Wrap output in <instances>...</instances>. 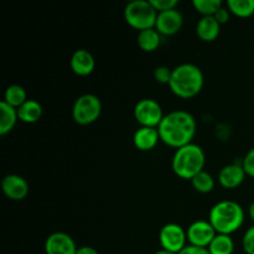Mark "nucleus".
I'll list each match as a JSON object with an SVG mask.
<instances>
[{
    "label": "nucleus",
    "mask_w": 254,
    "mask_h": 254,
    "mask_svg": "<svg viewBox=\"0 0 254 254\" xmlns=\"http://www.w3.org/2000/svg\"><path fill=\"white\" fill-rule=\"evenodd\" d=\"M196 119L185 111H174L164 116L159 124L158 131L160 140L176 150L192 143L196 135Z\"/></svg>",
    "instance_id": "obj_1"
},
{
    "label": "nucleus",
    "mask_w": 254,
    "mask_h": 254,
    "mask_svg": "<svg viewBox=\"0 0 254 254\" xmlns=\"http://www.w3.org/2000/svg\"><path fill=\"white\" fill-rule=\"evenodd\" d=\"M203 83L205 77L200 67L193 64H183L173 69L169 87L175 96L190 99L200 93Z\"/></svg>",
    "instance_id": "obj_2"
},
{
    "label": "nucleus",
    "mask_w": 254,
    "mask_h": 254,
    "mask_svg": "<svg viewBox=\"0 0 254 254\" xmlns=\"http://www.w3.org/2000/svg\"><path fill=\"white\" fill-rule=\"evenodd\" d=\"M208 221L220 235L231 236L245 222V211L235 201L225 200L216 203L210 211Z\"/></svg>",
    "instance_id": "obj_3"
},
{
    "label": "nucleus",
    "mask_w": 254,
    "mask_h": 254,
    "mask_svg": "<svg viewBox=\"0 0 254 254\" xmlns=\"http://www.w3.org/2000/svg\"><path fill=\"white\" fill-rule=\"evenodd\" d=\"M206 156L202 148L197 144H189L178 149L173 156V170L184 180H192L197 174L203 171Z\"/></svg>",
    "instance_id": "obj_4"
},
{
    "label": "nucleus",
    "mask_w": 254,
    "mask_h": 254,
    "mask_svg": "<svg viewBox=\"0 0 254 254\" xmlns=\"http://www.w3.org/2000/svg\"><path fill=\"white\" fill-rule=\"evenodd\" d=\"M158 11L154 9L150 0H134L127 4L124 9V19L133 29L144 30L155 29Z\"/></svg>",
    "instance_id": "obj_5"
},
{
    "label": "nucleus",
    "mask_w": 254,
    "mask_h": 254,
    "mask_svg": "<svg viewBox=\"0 0 254 254\" xmlns=\"http://www.w3.org/2000/svg\"><path fill=\"white\" fill-rule=\"evenodd\" d=\"M102 113V102L97 96L91 93L82 94L76 99L72 108L73 121L79 126L94 123Z\"/></svg>",
    "instance_id": "obj_6"
},
{
    "label": "nucleus",
    "mask_w": 254,
    "mask_h": 254,
    "mask_svg": "<svg viewBox=\"0 0 254 254\" xmlns=\"http://www.w3.org/2000/svg\"><path fill=\"white\" fill-rule=\"evenodd\" d=\"M134 117L141 127L158 128L164 118L161 106L151 98H144L134 107Z\"/></svg>",
    "instance_id": "obj_7"
},
{
    "label": "nucleus",
    "mask_w": 254,
    "mask_h": 254,
    "mask_svg": "<svg viewBox=\"0 0 254 254\" xmlns=\"http://www.w3.org/2000/svg\"><path fill=\"white\" fill-rule=\"evenodd\" d=\"M159 242L163 250L179 254L188 246V233L178 223H168L159 232Z\"/></svg>",
    "instance_id": "obj_8"
},
{
    "label": "nucleus",
    "mask_w": 254,
    "mask_h": 254,
    "mask_svg": "<svg viewBox=\"0 0 254 254\" xmlns=\"http://www.w3.org/2000/svg\"><path fill=\"white\" fill-rule=\"evenodd\" d=\"M186 233H188L189 243L191 246L201 248H208V246L217 235L210 221L205 220H198L191 223Z\"/></svg>",
    "instance_id": "obj_9"
},
{
    "label": "nucleus",
    "mask_w": 254,
    "mask_h": 254,
    "mask_svg": "<svg viewBox=\"0 0 254 254\" xmlns=\"http://www.w3.org/2000/svg\"><path fill=\"white\" fill-rule=\"evenodd\" d=\"M184 25V17L179 10L173 9L169 11L158 12L155 30L164 36H173L178 34Z\"/></svg>",
    "instance_id": "obj_10"
},
{
    "label": "nucleus",
    "mask_w": 254,
    "mask_h": 254,
    "mask_svg": "<svg viewBox=\"0 0 254 254\" xmlns=\"http://www.w3.org/2000/svg\"><path fill=\"white\" fill-rule=\"evenodd\" d=\"M77 250L73 238L64 232L51 233L45 241L46 254H76Z\"/></svg>",
    "instance_id": "obj_11"
},
{
    "label": "nucleus",
    "mask_w": 254,
    "mask_h": 254,
    "mask_svg": "<svg viewBox=\"0 0 254 254\" xmlns=\"http://www.w3.org/2000/svg\"><path fill=\"white\" fill-rule=\"evenodd\" d=\"M1 190L4 195L11 201H21L29 195V184L22 176L16 174L6 175L1 181Z\"/></svg>",
    "instance_id": "obj_12"
},
{
    "label": "nucleus",
    "mask_w": 254,
    "mask_h": 254,
    "mask_svg": "<svg viewBox=\"0 0 254 254\" xmlns=\"http://www.w3.org/2000/svg\"><path fill=\"white\" fill-rule=\"evenodd\" d=\"M246 176H247V174L243 169L242 163L228 164L225 168L221 169L220 174H218V181H220L222 188L227 189V190H233V189H237L238 186L242 185Z\"/></svg>",
    "instance_id": "obj_13"
},
{
    "label": "nucleus",
    "mask_w": 254,
    "mask_h": 254,
    "mask_svg": "<svg viewBox=\"0 0 254 254\" xmlns=\"http://www.w3.org/2000/svg\"><path fill=\"white\" fill-rule=\"evenodd\" d=\"M69 64H71L73 73H76L77 76L86 77L94 71L96 61H94V57L91 52L84 49H79L73 52Z\"/></svg>",
    "instance_id": "obj_14"
},
{
    "label": "nucleus",
    "mask_w": 254,
    "mask_h": 254,
    "mask_svg": "<svg viewBox=\"0 0 254 254\" xmlns=\"http://www.w3.org/2000/svg\"><path fill=\"white\" fill-rule=\"evenodd\" d=\"M160 140L158 128H149V127H140L134 133L133 143L136 149L140 151H149L154 149Z\"/></svg>",
    "instance_id": "obj_15"
},
{
    "label": "nucleus",
    "mask_w": 254,
    "mask_h": 254,
    "mask_svg": "<svg viewBox=\"0 0 254 254\" xmlns=\"http://www.w3.org/2000/svg\"><path fill=\"white\" fill-rule=\"evenodd\" d=\"M221 32V24L213 16H202L196 25V34L202 41L212 42Z\"/></svg>",
    "instance_id": "obj_16"
},
{
    "label": "nucleus",
    "mask_w": 254,
    "mask_h": 254,
    "mask_svg": "<svg viewBox=\"0 0 254 254\" xmlns=\"http://www.w3.org/2000/svg\"><path fill=\"white\" fill-rule=\"evenodd\" d=\"M19 121L26 124H34L42 117V106L35 99H27L20 108H17Z\"/></svg>",
    "instance_id": "obj_17"
},
{
    "label": "nucleus",
    "mask_w": 254,
    "mask_h": 254,
    "mask_svg": "<svg viewBox=\"0 0 254 254\" xmlns=\"http://www.w3.org/2000/svg\"><path fill=\"white\" fill-rule=\"evenodd\" d=\"M17 121H19L17 109L2 101L0 103V135L10 133Z\"/></svg>",
    "instance_id": "obj_18"
},
{
    "label": "nucleus",
    "mask_w": 254,
    "mask_h": 254,
    "mask_svg": "<svg viewBox=\"0 0 254 254\" xmlns=\"http://www.w3.org/2000/svg\"><path fill=\"white\" fill-rule=\"evenodd\" d=\"M161 42V35L155 29L140 31L138 35V46L144 52H154L158 50Z\"/></svg>",
    "instance_id": "obj_19"
},
{
    "label": "nucleus",
    "mask_w": 254,
    "mask_h": 254,
    "mask_svg": "<svg viewBox=\"0 0 254 254\" xmlns=\"http://www.w3.org/2000/svg\"><path fill=\"white\" fill-rule=\"evenodd\" d=\"M207 250L210 254H232L235 251V243L231 236L217 233Z\"/></svg>",
    "instance_id": "obj_20"
},
{
    "label": "nucleus",
    "mask_w": 254,
    "mask_h": 254,
    "mask_svg": "<svg viewBox=\"0 0 254 254\" xmlns=\"http://www.w3.org/2000/svg\"><path fill=\"white\" fill-rule=\"evenodd\" d=\"M27 101V94L24 87L19 86V84H12V86L7 87L6 91L4 93V102L9 106L14 107V108H20L25 102Z\"/></svg>",
    "instance_id": "obj_21"
},
{
    "label": "nucleus",
    "mask_w": 254,
    "mask_h": 254,
    "mask_svg": "<svg viewBox=\"0 0 254 254\" xmlns=\"http://www.w3.org/2000/svg\"><path fill=\"white\" fill-rule=\"evenodd\" d=\"M227 7L235 16L246 19L254 14V0H228Z\"/></svg>",
    "instance_id": "obj_22"
},
{
    "label": "nucleus",
    "mask_w": 254,
    "mask_h": 254,
    "mask_svg": "<svg viewBox=\"0 0 254 254\" xmlns=\"http://www.w3.org/2000/svg\"><path fill=\"white\" fill-rule=\"evenodd\" d=\"M193 189L200 193H208L215 189V179L207 171H201L191 180Z\"/></svg>",
    "instance_id": "obj_23"
},
{
    "label": "nucleus",
    "mask_w": 254,
    "mask_h": 254,
    "mask_svg": "<svg viewBox=\"0 0 254 254\" xmlns=\"http://www.w3.org/2000/svg\"><path fill=\"white\" fill-rule=\"evenodd\" d=\"M193 7L202 16H213L220 7H222L221 0H193Z\"/></svg>",
    "instance_id": "obj_24"
},
{
    "label": "nucleus",
    "mask_w": 254,
    "mask_h": 254,
    "mask_svg": "<svg viewBox=\"0 0 254 254\" xmlns=\"http://www.w3.org/2000/svg\"><path fill=\"white\" fill-rule=\"evenodd\" d=\"M171 74H173V69H170L166 66H159L154 71V78H155L158 83L169 84L170 83Z\"/></svg>",
    "instance_id": "obj_25"
},
{
    "label": "nucleus",
    "mask_w": 254,
    "mask_h": 254,
    "mask_svg": "<svg viewBox=\"0 0 254 254\" xmlns=\"http://www.w3.org/2000/svg\"><path fill=\"white\" fill-rule=\"evenodd\" d=\"M150 2L158 12L176 9V6L179 5L178 0H150Z\"/></svg>",
    "instance_id": "obj_26"
},
{
    "label": "nucleus",
    "mask_w": 254,
    "mask_h": 254,
    "mask_svg": "<svg viewBox=\"0 0 254 254\" xmlns=\"http://www.w3.org/2000/svg\"><path fill=\"white\" fill-rule=\"evenodd\" d=\"M243 250L247 254H254V226L248 228L242 240Z\"/></svg>",
    "instance_id": "obj_27"
},
{
    "label": "nucleus",
    "mask_w": 254,
    "mask_h": 254,
    "mask_svg": "<svg viewBox=\"0 0 254 254\" xmlns=\"http://www.w3.org/2000/svg\"><path fill=\"white\" fill-rule=\"evenodd\" d=\"M242 166L243 169H245L246 174L254 179V148L251 149V150L246 154V156L242 160Z\"/></svg>",
    "instance_id": "obj_28"
},
{
    "label": "nucleus",
    "mask_w": 254,
    "mask_h": 254,
    "mask_svg": "<svg viewBox=\"0 0 254 254\" xmlns=\"http://www.w3.org/2000/svg\"><path fill=\"white\" fill-rule=\"evenodd\" d=\"M230 16H231V12L230 10H228V7H223V6L220 7V9L217 10V12L213 15V17H215L221 25L226 24V22L230 20Z\"/></svg>",
    "instance_id": "obj_29"
},
{
    "label": "nucleus",
    "mask_w": 254,
    "mask_h": 254,
    "mask_svg": "<svg viewBox=\"0 0 254 254\" xmlns=\"http://www.w3.org/2000/svg\"><path fill=\"white\" fill-rule=\"evenodd\" d=\"M179 254H210L207 248H201V247H195V246H186L183 251Z\"/></svg>",
    "instance_id": "obj_30"
},
{
    "label": "nucleus",
    "mask_w": 254,
    "mask_h": 254,
    "mask_svg": "<svg viewBox=\"0 0 254 254\" xmlns=\"http://www.w3.org/2000/svg\"><path fill=\"white\" fill-rule=\"evenodd\" d=\"M76 254H99L97 252L96 248L93 247H89V246H83V247H79L77 250Z\"/></svg>",
    "instance_id": "obj_31"
},
{
    "label": "nucleus",
    "mask_w": 254,
    "mask_h": 254,
    "mask_svg": "<svg viewBox=\"0 0 254 254\" xmlns=\"http://www.w3.org/2000/svg\"><path fill=\"white\" fill-rule=\"evenodd\" d=\"M248 213H250V217H251V220H252L253 222H254V201H253L252 203H251L250 208H248Z\"/></svg>",
    "instance_id": "obj_32"
},
{
    "label": "nucleus",
    "mask_w": 254,
    "mask_h": 254,
    "mask_svg": "<svg viewBox=\"0 0 254 254\" xmlns=\"http://www.w3.org/2000/svg\"><path fill=\"white\" fill-rule=\"evenodd\" d=\"M154 254H175V253H173V252H169V251H166V250H163V248H161V250H159L158 252H155Z\"/></svg>",
    "instance_id": "obj_33"
}]
</instances>
